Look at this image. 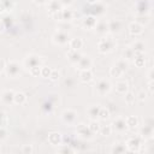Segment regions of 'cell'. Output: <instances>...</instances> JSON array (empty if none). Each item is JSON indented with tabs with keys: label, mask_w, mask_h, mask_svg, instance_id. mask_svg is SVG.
Segmentation results:
<instances>
[{
	"label": "cell",
	"mask_w": 154,
	"mask_h": 154,
	"mask_svg": "<svg viewBox=\"0 0 154 154\" xmlns=\"http://www.w3.org/2000/svg\"><path fill=\"white\" fill-rule=\"evenodd\" d=\"M58 152H59V153H65V154H67V153H75V149H73L70 144H63L60 148H58Z\"/></svg>",
	"instance_id": "60d3db41"
},
{
	"label": "cell",
	"mask_w": 154,
	"mask_h": 154,
	"mask_svg": "<svg viewBox=\"0 0 154 154\" xmlns=\"http://www.w3.org/2000/svg\"><path fill=\"white\" fill-rule=\"evenodd\" d=\"M5 61L2 60V59H0V71H4V69H5Z\"/></svg>",
	"instance_id": "680465c9"
},
{
	"label": "cell",
	"mask_w": 154,
	"mask_h": 154,
	"mask_svg": "<svg viewBox=\"0 0 154 154\" xmlns=\"http://www.w3.org/2000/svg\"><path fill=\"white\" fill-rule=\"evenodd\" d=\"M77 65V69L81 71V70H88L93 65V60L90 59V57L88 55H82V58L79 59V61L76 64Z\"/></svg>",
	"instance_id": "7c38bea8"
},
{
	"label": "cell",
	"mask_w": 154,
	"mask_h": 154,
	"mask_svg": "<svg viewBox=\"0 0 154 154\" xmlns=\"http://www.w3.org/2000/svg\"><path fill=\"white\" fill-rule=\"evenodd\" d=\"M137 99H138L140 101H144V100L147 99V93L143 91V90H141V91L137 94Z\"/></svg>",
	"instance_id": "816d5d0a"
},
{
	"label": "cell",
	"mask_w": 154,
	"mask_h": 154,
	"mask_svg": "<svg viewBox=\"0 0 154 154\" xmlns=\"http://www.w3.org/2000/svg\"><path fill=\"white\" fill-rule=\"evenodd\" d=\"M26 102V95L22 91H17L14 93V97H13V103L16 105H24Z\"/></svg>",
	"instance_id": "83f0119b"
},
{
	"label": "cell",
	"mask_w": 154,
	"mask_h": 154,
	"mask_svg": "<svg viewBox=\"0 0 154 154\" xmlns=\"http://www.w3.org/2000/svg\"><path fill=\"white\" fill-rule=\"evenodd\" d=\"M4 71H5V73H6L7 77L14 78V77H17V76L20 75V72H22V65L18 61H16V60H11V61H8V63L5 64Z\"/></svg>",
	"instance_id": "3957f363"
},
{
	"label": "cell",
	"mask_w": 154,
	"mask_h": 154,
	"mask_svg": "<svg viewBox=\"0 0 154 154\" xmlns=\"http://www.w3.org/2000/svg\"><path fill=\"white\" fill-rule=\"evenodd\" d=\"M100 106L99 105H93L90 106L88 109H87V114H88V118L90 120H96L97 117H99V112H100Z\"/></svg>",
	"instance_id": "44dd1931"
},
{
	"label": "cell",
	"mask_w": 154,
	"mask_h": 154,
	"mask_svg": "<svg viewBox=\"0 0 154 154\" xmlns=\"http://www.w3.org/2000/svg\"><path fill=\"white\" fill-rule=\"evenodd\" d=\"M2 12H5V10H4V7H2V5L0 4V13H2Z\"/></svg>",
	"instance_id": "94428289"
},
{
	"label": "cell",
	"mask_w": 154,
	"mask_h": 154,
	"mask_svg": "<svg viewBox=\"0 0 154 154\" xmlns=\"http://www.w3.org/2000/svg\"><path fill=\"white\" fill-rule=\"evenodd\" d=\"M0 4L2 5L5 12H11L13 10L14 5H16L14 0H0Z\"/></svg>",
	"instance_id": "1f68e13d"
},
{
	"label": "cell",
	"mask_w": 154,
	"mask_h": 154,
	"mask_svg": "<svg viewBox=\"0 0 154 154\" xmlns=\"http://www.w3.org/2000/svg\"><path fill=\"white\" fill-rule=\"evenodd\" d=\"M48 78H49L51 81L55 82V81H58V79L60 78V72H59L58 70H52V71H51V75H49Z\"/></svg>",
	"instance_id": "bcb514c9"
},
{
	"label": "cell",
	"mask_w": 154,
	"mask_h": 154,
	"mask_svg": "<svg viewBox=\"0 0 154 154\" xmlns=\"http://www.w3.org/2000/svg\"><path fill=\"white\" fill-rule=\"evenodd\" d=\"M129 90V84L125 81H119L116 83V91L118 94H125Z\"/></svg>",
	"instance_id": "4316f807"
},
{
	"label": "cell",
	"mask_w": 154,
	"mask_h": 154,
	"mask_svg": "<svg viewBox=\"0 0 154 154\" xmlns=\"http://www.w3.org/2000/svg\"><path fill=\"white\" fill-rule=\"evenodd\" d=\"M69 46H70V49L79 51V49L83 47V40H82L81 37L70 38V41H69Z\"/></svg>",
	"instance_id": "484cf974"
},
{
	"label": "cell",
	"mask_w": 154,
	"mask_h": 154,
	"mask_svg": "<svg viewBox=\"0 0 154 154\" xmlns=\"http://www.w3.org/2000/svg\"><path fill=\"white\" fill-rule=\"evenodd\" d=\"M148 78H149V81H153V79H154V77H153V69L149 70V72H148Z\"/></svg>",
	"instance_id": "9f6ffc18"
},
{
	"label": "cell",
	"mask_w": 154,
	"mask_h": 154,
	"mask_svg": "<svg viewBox=\"0 0 154 154\" xmlns=\"http://www.w3.org/2000/svg\"><path fill=\"white\" fill-rule=\"evenodd\" d=\"M112 89V84L107 79H100L95 84V93L99 96H106Z\"/></svg>",
	"instance_id": "277c9868"
},
{
	"label": "cell",
	"mask_w": 154,
	"mask_h": 154,
	"mask_svg": "<svg viewBox=\"0 0 154 154\" xmlns=\"http://www.w3.org/2000/svg\"><path fill=\"white\" fill-rule=\"evenodd\" d=\"M52 41H53V43H55V45H58V46H65V45L69 43L70 36H69L67 31H64V30L58 29V30L53 34Z\"/></svg>",
	"instance_id": "5b68a950"
},
{
	"label": "cell",
	"mask_w": 154,
	"mask_h": 154,
	"mask_svg": "<svg viewBox=\"0 0 154 154\" xmlns=\"http://www.w3.org/2000/svg\"><path fill=\"white\" fill-rule=\"evenodd\" d=\"M134 55H135V52L132 51L131 47H126L123 52V59H125L126 61L128 60H132L134 59Z\"/></svg>",
	"instance_id": "836d02e7"
},
{
	"label": "cell",
	"mask_w": 154,
	"mask_h": 154,
	"mask_svg": "<svg viewBox=\"0 0 154 154\" xmlns=\"http://www.w3.org/2000/svg\"><path fill=\"white\" fill-rule=\"evenodd\" d=\"M150 10V5L148 1H140L136 6V12L137 14H148Z\"/></svg>",
	"instance_id": "d6986e66"
},
{
	"label": "cell",
	"mask_w": 154,
	"mask_h": 154,
	"mask_svg": "<svg viewBox=\"0 0 154 154\" xmlns=\"http://www.w3.org/2000/svg\"><path fill=\"white\" fill-rule=\"evenodd\" d=\"M135 22L141 24L142 26H144V25H147L149 23V16L148 14H137L135 17Z\"/></svg>",
	"instance_id": "d6a6232c"
},
{
	"label": "cell",
	"mask_w": 154,
	"mask_h": 154,
	"mask_svg": "<svg viewBox=\"0 0 154 154\" xmlns=\"http://www.w3.org/2000/svg\"><path fill=\"white\" fill-rule=\"evenodd\" d=\"M128 129H136L138 126V118L136 116H129L125 118Z\"/></svg>",
	"instance_id": "f1b7e54d"
},
{
	"label": "cell",
	"mask_w": 154,
	"mask_h": 154,
	"mask_svg": "<svg viewBox=\"0 0 154 154\" xmlns=\"http://www.w3.org/2000/svg\"><path fill=\"white\" fill-rule=\"evenodd\" d=\"M41 109L45 113H51L53 111V102H51L49 100H46L42 105H41Z\"/></svg>",
	"instance_id": "d590c367"
},
{
	"label": "cell",
	"mask_w": 154,
	"mask_h": 154,
	"mask_svg": "<svg viewBox=\"0 0 154 154\" xmlns=\"http://www.w3.org/2000/svg\"><path fill=\"white\" fill-rule=\"evenodd\" d=\"M116 47H117V41L112 36H105V37L100 38V41L97 43V51L101 54L111 53Z\"/></svg>",
	"instance_id": "6da1fadb"
},
{
	"label": "cell",
	"mask_w": 154,
	"mask_h": 154,
	"mask_svg": "<svg viewBox=\"0 0 154 154\" xmlns=\"http://www.w3.org/2000/svg\"><path fill=\"white\" fill-rule=\"evenodd\" d=\"M59 2L61 4V6H63V7H69V6H71V5H72L73 0H59Z\"/></svg>",
	"instance_id": "f5cc1de1"
},
{
	"label": "cell",
	"mask_w": 154,
	"mask_h": 154,
	"mask_svg": "<svg viewBox=\"0 0 154 154\" xmlns=\"http://www.w3.org/2000/svg\"><path fill=\"white\" fill-rule=\"evenodd\" d=\"M48 13L53 17L55 13H58L61 8H63V6H61V4L59 2V0H49L48 2Z\"/></svg>",
	"instance_id": "5bb4252c"
},
{
	"label": "cell",
	"mask_w": 154,
	"mask_h": 154,
	"mask_svg": "<svg viewBox=\"0 0 154 154\" xmlns=\"http://www.w3.org/2000/svg\"><path fill=\"white\" fill-rule=\"evenodd\" d=\"M123 73H124V71H122L117 65H114V66H112V67L109 69V75H111L112 77H114V78H119V77H122Z\"/></svg>",
	"instance_id": "e575fe53"
},
{
	"label": "cell",
	"mask_w": 154,
	"mask_h": 154,
	"mask_svg": "<svg viewBox=\"0 0 154 154\" xmlns=\"http://www.w3.org/2000/svg\"><path fill=\"white\" fill-rule=\"evenodd\" d=\"M144 142H146V140H144L141 135H135V136L130 137V138L126 141L125 146H126L128 152L138 153V152H141V148L144 146Z\"/></svg>",
	"instance_id": "7a4b0ae2"
},
{
	"label": "cell",
	"mask_w": 154,
	"mask_h": 154,
	"mask_svg": "<svg viewBox=\"0 0 154 154\" xmlns=\"http://www.w3.org/2000/svg\"><path fill=\"white\" fill-rule=\"evenodd\" d=\"M32 152H34V149H32L31 144H25V146H23V148H22V153H25V154H31Z\"/></svg>",
	"instance_id": "7dc6e473"
},
{
	"label": "cell",
	"mask_w": 154,
	"mask_h": 154,
	"mask_svg": "<svg viewBox=\"0 0 154 154\" xmlns=\"http://www.w3.org/2000/svg\"><path fill=\"white\" fill-rule=\"evenodd\" d=\"M108 118H109V111H108V108L101 107V108H100V112H99L97 119H100V120H106V119H108Z\"/></svg>",
	"instance_id": "8d00e7d4"
},
{
	"label": "cell",
	"mask_w": 154,
	"mask_h": 154,
	"mask_svg": "<svg viewBox=\"0 0 154 154\" xmlns=\"http://www.w3.org/2000/svg\"><path fill=\"white\" fill-rule=\"evenodd\" d=\"M134 64L137 66V67H142L146 65V57H144V53H141V52H135V55H134Z\"/></svg>",
	"instance_id": "cb8c5ba5"
},
{
	"label": "cell",
	"mask_w": 154,
	"mask_h": 154,
	"mask_svg": "<svg viewBox=\"0 0 154 154\" xmlns=\"http://www.w3.org/2000/svg\"><path fill=\"white\" fill-rule=\"evenodd\" d=\"M114 65H117V66H118L122 71H124V72H125L126 69H128V61H126L125 59H119Z\"/></svg>",
	"instance_id": "7bdbcfd3"
},
{
	"label": "cell",
	"mask_w": 154,
	"mask_h": 154,
	"mask_svg": "<svg viewBox=\"0 0 154 154\" xmlns=\"http://www.w3.org/2000/svg\"><path fill=\"white\" fill-rule=\"evenodd\" d=\"M42 66V65H41ZM41 66H34L31 69H29V72L32 77H38L40 73H41Z\"/></svg>",
	"instance_id": "f6af8a7d"
},
{
	"label": "cell",
	"mask_w": 154,
	"mask_h": 154,
	"mask_svg": "<svg viewBox=\"0 0 154 154\" xmlns=\"http://www.w3.org/2000/svg\"><path fill=\"white\" fill-rule=\"evenodd\" d=\"M124 95H125V96H124V101H125V103H128V105H132V103L135 102V95H134L132 93L126 91Z\"/></svg>",
	"instance_id": "ab89813d"
},
{
	"label": "cell",
	"mask_w": 154,
	"mask_h": 154,
	"mask_svg": "<svg viewBox=\"0 0 154 154\" xmlns=\"http://www.w3.org/2000/svg\"><path fill=\"white\" fill-rule=\"evenodd\" d=\"M111 152H112V153H125V152H128V149H126L125 143H123V142H117V143H114V144L112 146Z\"/></svg>",
	"instance_id": "f546056e"
},
{
	"label": "cell",
	"mask_w": 154,
	"mask_h": 154,
	"mask_svg": "<svg viewBox=\"0 0 154 154\" xmlns=\"http://www.w3.org/2000/svg\"><path fill=\"white\" fill-rule=\"evenodd\" d=\"M96 23H97V19H96V17H94V16H89V14H88V16L83 19V26L87 28V29H94L95 25H96Z\"/></svg>",
	"instance_id": "d4e9b609"
},
{
	"label": "cell",
	"mask_w": 154,
	"mask_h": 154,
	"mask_svg": "<svg viewBox=\"0 0 154 154\" xmlns=\"http://www.w3.org/2000/svg\"><path fill=\"white\" fill-rule=\"evenodd\" d=\"M5 24H4V22H2V19H0V32H2L4 30H5Z\"/></svg>",
	"instance_id": "6f0895ef"
},
{
	"label": "cell",
	"mask_w": 154,
	"mask_h": 154,
	"mask_svg": "<svg viewBox=\"0 0 154 154\" xmlns=\"http://www.w3.org/2000/svg\"><path fill=\"white\" fill-rule=\"evenodd\" d=\"M78 77H79V81L82 83H89L93 79V72H91L90 69H88V70H81Z\"/></svg>",
	"instance_id": "603a6c76"
},
{
	"label": "cell",
	"mask_w": 154,
	"mask_h": 154,
	"mask_svg": "<svg viewBox=\"0 0 154 154\" xmlns=\"http://www.w3.org/2000/svg\"><path fill=\"white\" fill-rule=\"evenodd\" d=\"M130 47L132 48L134 52H141V53H144V51H146V45H144V42H142V41H135Z\"/></svg>",
	"instance_id": "4dcf8cb0"
},
{
	"label": "cell",
	"mask_w": 154,
	"mask_h": 154,
	"mask_svg": "<svg viewBox=\"0 0 154 154\" xmlns=\"http://www.w3.org/2000/svg\"><path fill=\"white\" fill-rule=\"evenodd\" d=\"M7 130H6V128H2V126H0V141H4V140H6L7 138Z\"/></svg>",
	"instance_id": "c3c4849f"
},
{
	"label": "cell",
	"mask_w": 154,
	"mask_h": 154,
	"mask_svg": "<svg viewBox=\"0 0 154 154\" xmlns=\"http://www.w3.org/2000/svg\"><path fill=\"white\" fill-rule=\"evenodd\" d=\"M112 130H114L117 132H125L128 130V125H126L125 119L122 118V117L114 119L113 123H112Z\"/></svg>",
	"instance_id": "8fae6325"
},
{
	"label": "cell",
	"mask_w": 154,
	"mask_h": 154,
	"mask_svg": "<svg viewBox=\"0 0 154 154\" xmlns=\"http://www.w3.org/2000/svg\"><path fill=\"white\" fill-rule=\"evenodd\" d=\"M73 16H75V13H73V11H72L71 8H69V7H63V8H61L58 13H55L53 17H54L55 19L60 20V22H70V20H72Z\"/></svg>",
	"instance_id": "ba28073f"
},
{
	"label": "cell",
	"mask_w": 154,
	"mask_h": 154,
	"mask_svg": "<svg viewBox=\"0 0 154 154\" xmlns=\"http://www.w3.org/2000/svg\"><path fill=\"white\" fill-rule=\"evenodd\" d=\"M129 31H130L131 35L138 36V35H141L143 32V26L141 24L136 23V22H132V23L129 24Z\"/></svg>",
	"instance_id": "7402d4cb"
},
{
	"label": "cell",
	"mask_w": 154,
	"mask_h": 154,
	"mask_svg": "<svg viewBox=\"0 0 154 154\" xmlns=\"http://www.w3.org/2000/svg\"><path fill=\"white\" fill-rule=\"evenodd\" d=\"M108 23V32L111 34H117L122 29V22L119 19H111L107 22Z\"/></svg>",
	"instance_id": "2e32d148"
},
{
	"label": "cell",
	"mask_w": 154,
	"mask_h": 154,
	"mask_svg": "<svg viewBox=\"0 0 154 154\" xmlns=\"http://www.w3.org/2000/svg\"><path fill=\"white\" fill-rule=\"evenodd\" d=\"M82 53L79 51H75V49H70L69 53H67V60L71 63V64H77L79 61V59L82 58Z\"/></svg>",
	"instance_id": "ffe728a7"
},
{
	"label": "cell",
	"mask_w": 154,
	"mask_h": 154,
	"mask_svg": "<svg viewBox=\"0 0 154 154\" xmlns=\"http://www.w3.org/2000/svg\"><path fill=\"white\" fill-rule=\"evenodd\" d=\"M77 116H78V113L75 109L67 108V109H64L63 111V113H61V120L65 124H67V125H73L76 123Z\"/></svg>",
	"instance_id": "9c48e42d"
},
{
	"label": "cell",
	"mask_w": 154,
	"mask_h": 154,
	"mask_svg": "<svg viewBox=\"0 0 154 154\" xmlns=\"http://www.w3.org/2000/svg\"><path fill=\"white\" fill-rule=\"evenodd\" d=\"M87 1H88L90 5H91V4H95V2H97V0H87Z\"/></svg>",
	"instance_id": "91938a15"
},
{
	"label": "cell",
	"mask_w": 154,
	"mask_h": 154,
	"mask_svg": "<svg viewBox=\"0 0 154 154\" xmlns=\"http://www.w3.org/2000/svg\"><path fill=\"white\" fill-rule=\"evenodd\" d=\"M99 132L102 136H109L112 134V125H103V126H101Z\"/></svg>",
	"instance_id": "f35d334b"
},
{
	"label": "cell",
	"mask_w": 154,
	"mask_h": 154,
	"mask_svg": "<svg viewBox=\"0 0 154 154\" xmlns=\"http://www.w3.org/2000/svg\"><path fill=\"white\" fill-rule=\"evenodd\" d=\"M1 101L5 103V105H12L13 103V97H14V91L12 89H7V90H4L1 93Z\"/></svg>",
	"instance_id": "9a60e30c"
},
{
	"label": "cell",
	"mask_w": 154,
	"mask_h": 154,
	"mask_svg": "<svg viewBox=\"0 0 154 154\" xmlns=\"http://www.w3.org/2000/svg\"><path fill=\"white\" fill-rule=\"evenodd\" d=\"M70 26H71V24H70L69 22H61V23L59 24V29H60V30H64V31H66Z\"/></svg>",
	"instance_id": "f907efd6"
},
{
	"label": "cell",
	"mask_w": 154,
	"mask_h": 154,
	"mask_svg": "<svg viewBox=\"0 0 154 154\" xmlns=\"http://www.w3.org/2000/svg\"><path fill=\"white\" fill-rule=\"evenodd\" d=\"M63 142V136L58 131H52L48 134V143L52 146H59Z\"/></svg>",
	"instance_id": "4fadbf2b"
},
{
	"label": "cell",
	"mask_w": 154,
	"mask_h": 154,
	"mask_svg": "<svg viewBox=\"0 0 154 154\" xmlns=\"http://www.w3.org/2000/svg\"><path fill=\"white\" fill-rule=\"evenodd\" d=\"M88 126H89L90 131H91L94 135L97 134V132L100 131V128H101V125H100L99 122H96V120H90V124H89Z\"/></svg>",
	"instance_id": "74e56055"
},
{
	"label": "cell",
	"mask_w": 154,
	"mask_h": 154,
	"mask_svg": "<svg viewBox=\"0 0 154 154\" xmlns=\"http://www.w3.org/2000/svg\"><path fill=\"white\" fill-rule=\"evenodd\" d=\"M41 65H42V59L37 54H29L25 57V59L23 61V66L28 70L34 66H41Z\"/></svg>",
	"instance_id": "8992f818"
},
{
	"label": "cell",
	"mask_w": 154,
	"mask_h": 154,
	"mask_svg": "<svg viewBox=\"0 0 154 154\" xmlns=\"http://www.w3.org/2000/svg\"><path fill=\"white\" fill-rule=\"evenodd\" d=\"M153 125H149V124H144L141 129H140V134L144 140H148V138H152L153 137Z\"/></svg>",
	"instance_id": "e0dca14e"
},
{
	"label": "cell",
	"mask_w": 154,
	"mask_h": 154,
	"mask_svg": "<svg viewBox=\"0 0 154 154\" xmlns=\"http://www.w3.org/2000/svg\"><path fill=\"white\" fill-rule=\"evenodd\" d=\"M7 124H8V118H7L6 113H5L4 111H1V109H0V126L6 128V126H7Z\"/></svg>",
	"instance_id": "b9f144b4"
},
{
	"label": "cell",
	"mask_w": 154,
	"mask_h": 154,
	"mask_svg": "<svg viewBox=\"0 0 154 154\" xmlns=\"http://www.w3.org/2000/svg\"><path fill=\"white\" fill-rule=\"evenodd\" d=\"M2 22H4V24H5L6 28H8V26L12 25V18H11L10 16H5V17L2 18Z\"/></svg>",
	"instance_id": "681fc988"
},
{
	"label": "cell",
	"mask_w": 154,
	"mask_h": 154,
	"mask_svg": "<svg viewBox=\"0 0 154 154\" xmlns=\"http://www.w3.org/2000/svg\"><path fill=\"white\" fill-rule=\"evenodd\" d=\"M34 1V4H36V5H45V4H47L49 0H32Z\"/></svg>",
	"instance_id": "db71d44e"
},
{
	"label": "cell",
	"mask_w": 154,
	"mask_h": 154,
	"mask_svg": "<svg viewBox=\"0 0 154 154\" xmlns=\"http://www.w3.org/2000/svg\"><path fill=\"white\" fill-rule=\"evenodd\" d=\"M106 5L102 4V2H95V4H91L88 8V13L89 16H94V17H100V16H103L106 13Z\"/></svg>",
	"instance_id": "52a82bcc"
},
{
	"label": "cell",
	"mask_w": 154,
	"mask_h": 154,
	"mask_svg": "<svg viewBox=\"0 0 154 154\" xmlns=\"http://www.w3.org/2000/svg\"><path fill=\"white\" fill-rule=\"evenodd\" d=\"M148 89H149V93L153 94V81H149L148 82Z\"/></svg>",
	"instance_id": "11a10c76"
},
{
	"label": "cell",
	"mask_w": 154,
	"mask_h": 154,
	"mask_svg": "<svg viewBox=\"0 0 154 154\" xmlns=\"http://www.w3.org/2000/svg\"><path fill=\"white\" fill-rule=\"evenodd\" d=\"M51 71H52L51 67H48V66H41V73H40V76L43 77V78H48L49 75H51Z\"/></svg>",
	"instance_id": "ee69618b"
},
{
	"label": "cell",
	"mask_w": 154,
	"mask_h": 154,
	"mask_svg": "<svg viewBox=\"0 0 154 154\" xmlns=\"http://www.w3.org/2000/svg\"><path fill=\"white\" fill-rule=\"evenodd\" d=\"M94 29L99 35H106L108 32V23H107V20H97V23H96Z\"/></svg>",
	"instance_id": "ac0fdd59"
},
{
	"label": "cell",
	"mask_w": 154,
	"mask_h": 154,
	"mask_svg": "<svg viewBox=\"0 0 154 154\" xmlns=\"http://www.w3.org/2000/svg\"><path fill=\"white\" fill-rule=\"evenodd\" d=\"M76 134H77L81 138H83V140H90V138H93V136H94V134L90 131L89 126L85 125V124H79V125H77Z\"/></svg>",
	"instance_id": "30bf717a"
}]
</instances>
